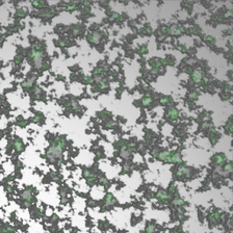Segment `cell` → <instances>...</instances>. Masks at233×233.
Returning a JSON list of instances; mask_svg holds the SVG:
<instances>
[{
    "label": "cell",
    "instance_id": "1",
    "mask_svg": "<svg viewBox=\"0 0 233 233\" xmlns=\"http://www.w3.org/2000/svg\"><path fill=\"white\" fill-rule=\"evenodd\" d=\"M31 56H32V58H33V61H34V64H36L37 66H40L41 62H42V59H43L42 52L37 51V50H32Z\"/></svg>",
    "mask_w": 233,
    "mask_h": 233
},
{
    "label": "cell",
    "instance_id": "2",
    "mask_svg": "<svg viewBox=\"0 0 233 233\" xmlns=\"http://www.w3.org/2000/svg\"><path fill=\"white\" fill-rule=\"evenodd\" d=\"M171 157H172V153L170 151H162V152H160L157 155V158L158 159L163 160V161H166V162H171Z\"/></svg>",
    "mask_w": 233,
    "mask_h": 233
},
{
    "label": "cell",
    "instance_id": "3",
    "mask_svg": "<svg viewBox=\"0 0 233 233\" xmlns=\"http://www.w3.org/2000/svg\"><path fill=\"white\" fill-rule=\"evenodd\" d=\"M215 160L216 165L223 166L226 162V156L224 155V154H218V155L215 156Z\"/></svg>",
    "mask_w": 233,
    "mask_h": 233
},
{
    "label": "cell",
    "instance_id": "4",
    "mask_svg": "<svg viewBox=\"0 0 233 233\" xmlns=\"http://www.w3.org/2000/svg\"><path fill=\"white\" fill-rule=\"evenodd\" d=\"M178 110L176 108H173V107H171V108H169L168 109V116L171 120H176L178 118Z\"/></svg>",
    "mask_w": 233,
    "mask_h": 233
},
{
    "label": "cell",
    "instance_id": "5",
    "mask_svg": "<svg viewBox=\"0 0 233 233\" xmlns=\"http://www.w3.org/2000/svg\"><path fill=\"white\" fill-rule=\"evenodd\" d=\"M191 77H193V80L195 81L196 83H199V82H201V80H202V73H201L200 71H198V70H196V71H194V73H193V75H191Z\"/></svg>",
    "mask_w": 233,
    "mask_h": 233
},
{
    "label": "cell",
    "instance_id": "6",
    "mask_svg": "<svg viewBox=\"0 0 233 233\" xmlns=\"http://www.w3.org/2000/svg\"><path fill=\"white\" fill-rule=\"evenodd\" d=\"M157 198H158L159 200L165 201V200H169L170 199V196H169V194L166 193V191L160 190V191H158V193H157Z\"/></svg>",
    "mask_w": 233,
    "mask_h": 233
},
{
    "label": "cell",
    "instance_id": "7",
    "mask_svg": "<svg viewBox=\"0 0 233 233\" xmlns=\"http://www.w3.org/2000/svg\"><path fill=\"white\" fill-rule=\"evenodd\" d=\"M181 156L179 154H172L171 157V162L173 163H177V162H181Z\"/></svg>",
    "mask_w": 233,
    "mask_h": 233
},
{
    "label": "cell",
    "instance_id": "8",
    "mask_svg": "<svg viewBox=\"0 0 233 233\" xmlns=\"http://www.w3.org/2000/svg\"><path fill=\"white\" fill-rule=\"evenodd\" d=\"M170 31L172 33H176V34H180L182 32V28L181 27H178V26H173L172 28H170Z\"/></svg>",
    "mask_w": 233,
    "mask_h": 233
},
{
    "label": "cell",
    "instance_id": "9",
    "mask_svg": "<svg viewBox=\"0 0 233 233\" xmlns=\"http://www.w3.org/2000/svg\"><path fill=\"white\" fill-rule=\"evenodd\" d=\"M106 203L108 205H111V204L116 203V199L112 197V195H107V197H106Z\"/></svg>",
    "mask_w": 233,
    "mask_h": 233
},
{
    "label": "cell",
    "instance_id": "10",
    "mask_svg": "<svg viewBox=\"0 0 233 233\" xmlns=\"http://www.w3.org/2000/svg\"><path fill=\"white\" fill-rule=\"evenodd\" d=\"M188 172H190V170H188L187 168L182 166V168H180L178 170V175H184V174H187Z\"/></svg>",
    "mask_w": 233,
    "mask_h": 233
},
{
    "label": "cell",
    "instance_id": "11",
    "mask_svg": "<svg viewBox=\"0 0 233 233\" xmlns=\"http://www.w3.org/2000/svg\"><path fill=\"white\" fill-rule=\"evenodd\" d=\"M15 146H16V149L19 150V151L23 150V144H22V141H15Z\"/></svg>",
    "mask_w": 233,
    "mask_h": 233
},
{
    "label": "cell",
    "instance_id": "12",
    "mask_svg": "<svg viewBox=\"0 0 233 233\" xmlns=\"http://www.w3.org/2000/svg\"><path fill=\"white\" fill-rule=\"evenodd\" d=\"M154 230H155V226L152 225V224H148L147 228H146V231L147 233H153Z\"/></svg>",
    "mask_w": 233,
    "mask_h": 233
},
{
    "label": "cell",
    "instance_id": "13",
    "mask_svg": "<svg viewBox=\"0 0 233 233\" xmlns=\"http://www.w3.org/2000/svg\"><path fill=\"white\" fill-rule=\"evenodd\" d=\"M151 102H152L151 97H145V98L143 99V104L144 105H148V104H150Z\"/></svg>",
    "mask_w": 233,
    "mask_h": 233
},
{
    "label": "cell",
    "instance_id": "14",
    "mask_svg": "<svg viewBox=\"0 0 233 233\" xmlns=\"http://www.w3.org/2000/svg\"><path fill=\"white\" fill-rule=\"evenodd\" d=\"M174 204L175 205H183L184 204V201L182 200V199H176V200H174Z\"/></svg>",
    "mask_w": 233,
    "mask_h": 233
},
{
    "label": "cell",
    "instance_id": "15",
    "mask_svg": "<svg viewBox=\"0 0 233 233\" xmlns=\"http://www.w3.org/2000/svg\"><path fill=\"white\" fill-rule=\"evenodd\" d=\"M99 34H95V33H94L93 34V36L92 37H91V40H92V42H98V41H99Z\"/></svg>",
    "mask_w": 233,
    "mask_h": 233
},
{
    "label": "cell",
    "instance_id": "16",
    "mask_svg": "<svg viewBox=\"0 0 233 233\" xmlns=\"http://www.w3.org/2000/svg\"><path fill=\"white\" fill-rule=\"evenodd\" d=\"M32 82H33V79H30V80H27V81H25V82L23 83V86L24 87H29L31 84H32Z\"/></svg>",
    "mask_w": 233,
    "mask_h": 233
},
{
    "label": "cell",
    "instance_id": "17",
    "mask_svg": "<svg viewBox=\"0 0 233 233\" xmlns=\"http://www.w3.org/2000/svg\"><path fill=\"white\" fill-rule=\"evenodd\" d=\"M23 197H24L26 200H29V199H30V191L25 190V193H24V195H23Z\"/></svg>",
    "mask_w": 233,
    "mask_h": 233
},
{
    "label": "cell",
    "instance_id": "18",
    "mask_svg": "<svg viewBox=\"0 0 233 233\" xmlns=\"http://www.w3.org/2000/svg\"><path fill=\"white\" fill-rule=\"evenodd\" d=\"M231 170H232V166H231V165H230V163H228V165H226V166H224V171L230 172Z\"/></svg>",
    "mask_w": 233,
    "mask_h": 233
},
{
    "label": "cell",
    "instance_id": "19",
    "mask_svg": "<svg viewBox=\"0 0 233 233\" xmlns=\"http://www.w3.org/2000/svg\"><path fill=\"white\" fill-rule=\"evenodd\" d=\"M171 101H170V98H166V97H165V98L161 99V103L162 104H166V103H170Z\"/></svg>",
    "mask_w": 233,
    "mask_h": 233
},
{
    "label": "cell",
    "instance_id": "20",
    "mask_svg": "<svg viewBox=\"0 0 233 233\" xmlns=\"http://www.w3.org/2000/svg\"><path fill=\"white\" fill-rule=\"evenodd\" d=\"M197 97H198V93H193V94H190V98L196 99Z\"/></svg>",
    "mask_w": 233,
    "mask_h": 233
},
{
    "label": "cell",
    "instance_id": "21",
    "mask_svg": "<svg viewBox=\"0 0 233 233\" xmlns=\"http://www.w3.org/2000/svg\"><path fill=\"white\" fill-rule=\"evenodd\" d=\"M0 39H1V37H0Z\"/></svg>",
    "mask_w": 233,
    "mask_h": 233
}]
</instances>
